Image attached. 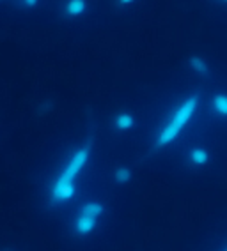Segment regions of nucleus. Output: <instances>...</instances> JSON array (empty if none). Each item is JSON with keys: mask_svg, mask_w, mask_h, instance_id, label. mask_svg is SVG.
<instances>
[{"mask_svg": "<svg viewBox=\"0 0 227 251\" xmlns=\"http://www.w3.org/2000/svg\"><path fill=\"white\" fill-rule=\"evenodd\" d=\"M92 156V145L82 144L78 145L68 157V161L64 163L59 174L55 175L54 180L48 188V198L55 205L66 203L77 197L78 193V179L85 172L87 165L91 161Z\"/></svg>", "mask_w": 227, "mask_h": 251, "instance_id": "f257e3e1", "label": "nucleus"}, {"mask_svg": "<svg viewBox=\"0 0 227 251\" xmlns=\"http://www.w3.org/2000/svg\"><path fill=\"white\" fill-rule=\"evenodd\" d=\"M197 108H199V98H197L196 94L183 99L181 104L174 110L170 119L165 122V126L160 129L158 135H156V138H155L156 147H167V145H170L172 142H176L177 136L181 135L183 129H185L186 126L190 124L192 119H194Z\"/></svg>", "mask_w": 227, "mask_h": 251, "instance_id": "f03ea898", "label": "nucleus"}, {"mask_svg": "<svg viewBox=\"0 0 227 251\" xmlns=\"http://www.w3.org/2000/svg\"><path fill=\"white\" fill-rule=\"evenodd\" d=\"M105 216V205L100 200H87L82 203L77 218L73 221V230L78 237H87L100 225L101 218Z\"/></svg>", "mask_w": 227, "mask_h": 251, "instance_id": "7ed1b4c3", "label": "nucleus"}, {"mask_svg": "<svg viewBox=\"0 0 227 251\" xmlns=\"http://www.w3.org/2000/svg\"><path fill=\"white\" fill-rule=\"evenodd\" d=\"M62 11L68 18H80L89 11V2H85V0H69L64 4Z\"/></svg>", "mask_w": 227, "mask_h": 251, "instance_id": "20e7f679", "label": "nucleus"}, {"mask_svg": "<svg viewBox=\"0 0 227 251\" xmlns=\"http://www.w3.org/2000/svg\"><path fill=\"white\" fill-rule=\"evenodd\" d=\"M112 124L117 131L126 133V131H130V129L135 127V117H133L130 112H119L117 115L114 117Z\"/></svg>", "mask_w": 227, "mask_h": 251, "instance_id": "39448f33", "label": "nucleus"}, {"mask_svg": "<svg viewBox=\"0 0 227 251\" xmlns=\"http://www.w3.org/2000/svg\"><path fill=\"white\" fill-rule=\"evenodd\" d=\"M188 159H190L192 165L204 166L209 163V152L204 147H194V149H190V152H188Z\"/></svg>", "mask_w": 227, "mask_h": 251, "instance_id": "423d86ee", "label": "nucleus"}, {"mask_svg": "<svg viewBox=\"0 0 227 251\" xmlns=\"http://www.w3.org/2000/svg\"><path fill=\"white\" fill-rule=\"evenodd\" d=\"M132 179H133V172L130 166H119V168L114 170L112 180H114V184H117V186H126V184H130Z\"/></svg>", "mask_w": 227, "mask_h": 251, "instance_id": "0eeeda50", "label": "nucleus"}, {"mask_svg": "<svg viewBox=\"0 0 227 251\" xmlns=\"http://www.w3.org/2000/svg\"><path fill=\"white\" fill-rule=\"evenodd\" d=\"M188 66H190V69L196 75H199V76H206L209 71L208 68V62H206L204 58L199 57V55H194V57H190V60H188Z\"/></svg>", "mask_w": 227, "mask_h": 251, "instance_id": "6e6552de", "label": "nucleus"}, {"mask_svg": "<svg viewBox=\"0 0 227 251\" xmlns=\"http://www.w3.org/2000/svg\"><path fill=\"white\" fill-rule=\"evenodd\" d=\"M213 112L220 117H227V94H217L211 99Z\"/></svg>", "mask_w": 227, "mask_h": 251, "instance_id": "1a4fd4ad", "label": "nucleus"}, {"mask_svg": "<svg viewBox=\"0 0 227 251\" xmlns=\"http://www.w3.org/2000/svg\"><path fill=\"white\" fill-rule=\"evenodd\" d=\"M39 4L37 0H20V2H14L16 7H22V9H32V7H36Z\"/></svg>", "mask_w": 227, "mask_h": 251, "instance_id": "9d476101", "label": "nucleus"}, {"mask_svg": "<svg viewBox=\"0 0 227 251\" xmlns=\"http://www.w3.org/2000/svg\"><path fill=\"white\" fill-rule=\"evenodd\" d=\"M115 5H119V7H130V5H133L132 0H119V2H115Z\"/></svg>", "mask_w": 227, "mask_h": 251, "instance_id": "9b49d317", "label": "nucleus"}, {"mask_svg": "<svg viewBox=\"0 0 227 251\" xmlns=\"http://www.w3.org/2000/svg\"><path fill=\"white\" fill-rule=\"evenodd\" d=\"M5 251H16V250H5Z\"/></svg>", "mask_w": 227, "mask_h": 251, "instance_id": "f8f14e48", "label": "nucleus"}, {"mask_svg": "<svg viewBox=\"0 0 227 251\" xmlns=\"http://www.w3.org/2000/svg\"><path fill=\"white\" fill-rule=\"evenodd\" d=\"M224 251H227V248H226V250H224Z\"/></svg>", "mask_w": 227, "mask_h": 251, "instance_id": "ddd939ff", "label": "nucleus"}]
</instances>
